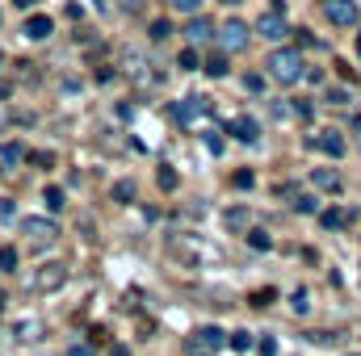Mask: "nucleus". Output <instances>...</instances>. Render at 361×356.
<instances>
[{
    "instance_id": "nucleus-1",
    "label": "nucleus",
    "mask_w": 361,
    "mask_h": 356,
    "mask_svg": "<svg viewBox=\"0 0 361 356\" xmlns=\"http://www.w3.org/2000/svg\"><path fill=\"white\" fill-rule=\"evenodd\" d=\"M265 68H269V76L277 80V84H298V80L307 76V68H302V55H298V51H290V46L273 51Z\"/></svg>"
},
{
    "instance_id": "nucleus-2",
    "label": "nucleus",
    "mask_w": 361,
    "mask_h": 356,
    "mask_svg": "<svg viewBox=\"0 0 361 356\" xmlns=\"http://www.w3.org/2000/svg\"><path fill=\"white\" fill-rule=\"evenodd\" d=\"M223 344H231L227 331H219V327H197V331L185 340V352L189 356H214Z\"/></svg>"
},
{
    "instance_id": "nucleus-3",
    "label": "nucleus",
    "mask_w": 361,
    "mask_h": 356,
    "mask_svg": "<svg viewBox=\"0 0 361 356\" xmlns=\"http://www.w3.org/2000/svg\"><path fill=\"white\" fill-rule=\"evenodd\" d=\"M324 17L332 21V25H357V17H361V8L353 4V0H324Z\"/></svg>"
},
{
    "instance_id": "nucleus-4",
    "label": "nucleus",
    "mask_w": 361,
    "mask_h": 356,
    "mask_svg": "<svg viewBox=\"0 0 361 356\" xmlns=\"http://www.w3.org/2000/svg\"><path fill=\"white\" fill-rule=\"evenodd\" d=\"M219 42H223L227 51H244V46H248V25H244L240 17L223 21V30H219Z\"/></svg>"
},
{
    "instance_id": "nucleus-5",
    "label": "nucleus",
    "mask_w": 361,
    "mask_h": 356,
    "mask_svg": "<svg viewBox=\"0 0 361 356\" xmlns=\"http://www.w3.org/2000/svg\"><path fill=\"white\" fill-rule=\"evenodd\" d=\"M311 147L336 160V155H345V134L341 130H319V134H311Z\"/></svg>"
},
{
    "instance_id": "nucleus-6",
    "label": "nucleus",
    "mask_w": 361,
    "mask_h": 356,
    "mask_svg": "<svg viewBox=\"0 0 361 356\" xmlns=\"http://www.w3.org/2000/svg\"><path fill=\"white\" fill-rule=\"evenodd\" d=\"M206 109H210V105H206V96H185L180 105H173V117L189 126V122H197V117H202Z\"/></svg>"
},
{
    "instance_id": "nucleus-7",
    "label": "nucleus",
    "mask_w": 361,
    "mask_h": 356,
    "mask_svg": "<svg viewBox=\"0 0 361 356\" xmlns=\"http://www.w3.org/2000/svg\"><path fill=\"white\" fill-rule=\"evenodd\" d=\"M227 134L240 139V143H257V139H261V126H257L252 117H231V122H227Z\"/></svg>"
},
{
    "instance_id": "nucleus-8",
    "label": "nucleus",
    "mask_w": 361,
    "mask_h": 356,
    "mask_svg": "<svg viewBox=\"0 0 361 356\" xmlns=\"http://www.w3.org/2000/svg\"><path fill=\"white\" fill-rule=\"evenodd\" d=\"M257 34H261V38H269V42L286 38V17H281V13H265V17L257 21Z\"/></svg>"
},
{
    "instance_id": "nucleus-9",
    "label": "nucleus",
    "mask_w": 361,
    "mask_h": 356,
    "mask_svg": "<svg viewBox=\"0 0 361 356\" xmlns=\"http://www.w3.org/2000/svg\"><path fill=\"white\" fill-rule=\"evenodd\" d=\"M63 281H68V268H63V265H42V272L34 276V285H38V289H59Z\"/></svg>"
},
{
    "instance_id": "nucleus-10",
    "label": "nucleus",
    "mask_w": 361,
    "mask_h": 356,
    "mask_svg": "<svg viewBox=\"0 0 361 356\" xmlns=\"http://www.w3.org/2000/svg\"><path fill=\"white\" fill-rule=\"evenodd\" d=\"M21 231H25V235H34V239H55V235H59V227H55L51 218H25V222H21Z\"/></svg>"
},
{
    "instance_id": "nucleus-11",
    "label": "nucleus",
    "mask_w": 361,
    "mask_h": 356,
    "mask_svg": "<svg viewBox=\"0 0 361 356\" xmlns=\"http://www.w3.org/2000/svg\"><path fill=\"white\" fill-rule=\"evenodd\" d=\"M51 34V17H42V13H34L30 21H25V38H34V42H42Z\"/></svg>"
},
{
    "instance_id": "nucleus-12",
    "label": "nucleus",
    "mask_w": 361,
    "mask_h": 356,
    "mask_svg": "<svg viewBox=\"0 0 361 356\" xmlns=\"http://www.w3.org/2000/svg\"><path fill=\"white\" fill-rule=\"evenodd\" d=\"M298 113H307V105H294V101H273V117H277V122H290V117H298Z\"/></svg>"
},
{
    "instance_id": "nucleus-13",
    "label": "nucleus",
    "mask_w": 361,
    "mask_h": 356,
    "mask_svg": "<svg viewBox=\"0 0 361 356\" xmlns=\"http://www.w3.org/2000/svg\"><path fill=\"white\" fill-rule=\"evenodd\" d=\"M349 218H353V210H324V214H319V222H324L328 231H341Z\"/></svg>"
},
{
    "instance_id": "nucleus-14",
    "label": "nucleus",
    "mask_w": 361,
    "mask_h": 356,
    "mask_svg": "<svg viewBox=\"0 0 361 356\" xmlns=\"http://www.w3.org/2000/svg\"><path fill=\"white\" fill-rule=\"evenodd\" d=\"M185 34H189V38H193V42H202V38H210V34H214V25H210V21H202V17H193V21H189V30H185Z\"/></svg>"
},
{
    "instance_id": "nucleus-15",
    "label": "nucleus",
    "mask_w": 361,
    "mask_h": 356,
    "mask_svg": "<svg viewBox=\"0 0 361 356\" xmlns=\"http://www.w3.org/2000/svg\"><path fill=\"white\" fill-rule=\"evenodd\" d=\"M315 189H341V177L332 168H315Z\"/></svg>"
},
{
    "instance_id": "nucleus-16",
    "label": "nucleus",
    "mask_w": 361,
    "mask_h": 356,
    "mask_svg": "<svg viewBox=\"0 0 361 356\" xmlns=\"http://www.w3.org/2000/svg\"><path fill=\"white\" fill-rule=\"evenodd\" d=\"M294 210H298V214H315V210H319V197H311V193H298V197H294Z\"/></svg>"
},
{
    "instance_id": "nucleus-17",
    "label": "nucleus",
    "mask_w": 361,
    "mask_h": 356,
    "mask_svg": "<svg viewBox=\"0 0 361 356\" xmlns=\"http://www.w3.org/2000/svg\"><path fill=\"white\" fill-rule=\"evenodd\" d=\"M21 155H25V147H21V143H4V147H0V160H4V164H17Z\"/></svg>"
},
{
    "instance_id": "nucleus-18",
    "label": "nucleus",
    "mask_w": 361,
    "mask_h": 356,
    "mask_svg": "<svg viewBox=\"0 0 361 356\" xmlns=\"http://www.w3.org/2000/svg\"><path fill=\"white\" fill-rule=\"evenodd\" d=\"M114 201H135V180H118L114 184Z\"/></svg>"
},
{
    "instance_id": "nucleus-19",
    "label": "nucleus",
    "mask_w": 361,
    "mask_h": 356,
    "mask_svg": "<svg viewBox=\"0 0 361 356\" xmlns=\"http://www.w3.org/2000/svg\"><path fill=\"white\" fill-rule=\"evenodd\" d=\"M42 201H47V210H51V214H59V210H63V189H47V193H42Z\"/></svg>"
},
{
    "instance_id": "nucleus-20",
    "label": "nucleus",
    "mask_w": 361,
    "mask_h": 356,
    "mask_svg": "<svg viewBox=\"0 0 361 356\" xmlns=\"http://www.w3.org/2000/svg\"><path fill=\"white\" fill-rule=\"evenodd\" d=\"M223 222H227L231 231H244V227H248V214H244V210H227V214H223Z\"/></svg>"
},
{
    "instance_id": "nucleus-21",
    "label": "nucleus",
    "mask_w": 361,
    "mask_h": 356,
    "mask_svg": "<svg viewBox=\"0 0 361 356\" xmlns=\"http://www.w3.org/2000/svg\"><path fill=\"white\" fill-rule=\"evenodd\" d=\"M169 34H173V21H164V17H156V21H152V38H156V42H164Z\"/></svg>"
},
{
    "instance_id": "nucleus-22",
    "label": "nucleus",
    "mask_w": 361,
    "mask_h": 356,
    "mask_svg": "<svg viewBox=\"0 0 361 356\" xmlns=\"http://www.w3.org/2000/svg\"><path fill=\"white\" fill-rule=\"evenodd\" d=\"M231 348H235V352H248V348H257V340H252L248 331H235V336H231Z\"/></svg>"
},
{
    "instance_id": "nucleus-23",
    "label": "nucleus",
    "mask_w": 361,
    "mask_h": 356,
    "mask_svg": "<svg viewBox=\"0 0 361 356\" xmlns=\"http://www.w3.org/2000/svg\"><path fill=\"white\" fill-rule=\"evenodd\" d=\"M248 243H252L257 252H269V248H273V239L265 235V231H248Z\"/></svg>"
},
{
    "instance_id": "nucleus-24",
    "label": "nucleus",
    "mask_w": 361,
    "mask_h": 356,
    "mask_svg": "<svg viewBox=\"0 0 361 356\" xmlns=\"http://www.w3.org/2000/svg\"><path fill=\"white\" fill-rule=\"evenodd\" d=\"M206 72H210V76H227V59H223V55H210V59H206Z\"/></svg>"
},
{
    "instance_id": "nucleus-25",
    "label": "nucleus",
    "mask_w": 361,
    "mask_h": 356,
    "mask_svg": "<svg viewBox=\"0 0 361 356\" xmlns=\"http://www.w3.org/2000/svg\"><path fill=\"white\" fill-rule=\"evenodd\" d=\"M0 268H4V272L17 268V252H13V248H0Z\"/></svg>"
},
{
    "instance_id": "nucleus-26",
    "label": "nucleus",
    "mask_w": 361,
    "mask_h": 356,
    "mask_svg": "<svg viewBox=\"0 0 361 356\" xmlns=\"http://www.w3.org/2000/svg\"><path fill=\"white\" fill-rule=\"evenodd\" d=\"M156 180H160V189H177V172H173V168H160Z\"/></svg>"
},
{
    "instance_id": "nucleus-27",
    "label": "nucleus",
    "mask_w": 361,
    "mask_h": 356,
    "mask_svg": "<svg viewBox=\"0 0 361 356\" xmlns=\"http://www.w3.org/2000/svg\"><path fill=\"white\" fill-rule=\"evenodd\" d=\"M180 72H189V68H197V51H180Z\"/></svg>"
},
{
    "instance_id": "nucleus-28",
    "label": "nucleus",
    "mask_w": 361,
    "mask_h": 356,
    "mask_svg": "<svg viewBox=\"0 0 361 356\" xmlns=\"http://www.w3.org/2000/svg\"><path fill=\"white\" fill-rule=\"evenodd\" d=\"M257 352H261V356H273V352H277V340H273V336L257 340Z\"/></svg>"
},
{
    "instance_id": "nucleus-29",
    "label": "nucleus",
    "mask_w": 361,
    "mask_h": 356,
    "mask_svg": "<svg viewBox=\"0 0 361 356\" xmlns=\"http://www.w3.org/2000/svg\"><path fill=\"white\" fill-rule=\"evenodd\" d=\"M173 8H177V13H197L202 0H173Z\"/></svg>"
},
{
    "instance_id": "nucleus-30",
    "label": "nucleus",
    "mask_w": 361,
    "mask_h": 356,
    "mask_svg": "<svg viewBox=\"0 0 361 356\" xmlns=\"http://www.w3.org/2000/svg\"><path fill=\"white\" fill-rule=\"evenodd\" d=\"M290 306H294V310H298V314H307V289H298V293H294V302H290Z\"/></svg>"
},
{
    "instance_id": "nucleus-31",
    "label": "nucleus",
    "mask_w": 361,
    "mask_h": 356,
    "mask_svg": "<svg viewBox=\"0 0 361 356\" xmlns=\"http://www.w3.org/2000/svg\"><path fill=\"white\" fill-rule=\"evenodd\" d=\"M244 89H248V92H261V89H265V80H261V76H244Z\"/></svg>"
},
{
    "instance_id": "nucleus-32",
    "label": "nucleus",
    "mask_w": 361,
    "mask_h": 356,
    "mask_svg": "<svg viewBox=\"0 0 361 356\" xmlns=\"http://www.w3.org/2000/svg\"><path fill=\"white\" fill-rule=\"evenodd\" d=\"M206 147H210V151L219 155V151H223V139H219V134H206Z\"/></svg>"
},
{
    "instance_id": "nucleus-33",
    "label": "nucleus",
    "mask_w": 361,
    "mask_h": 356,
    "mask_svg": "<svg viewBox=\"0 0 361 356\" xmlns=\"http://www.w3.org/2000/svg\"><path fill=\"white\" fill-rule=\"evenodd\" d=\"M269 302H273V293H269V289H261V293L252 298V306H269Z\"/></svg>"
},
{
    "instance_id": "nucleus-34",
    "label": "nucleus",
    "mask_w": 361,
    "mask_h": 356,
    "mask_svg": "<svg viewBox=\"0 0 361 356\" xmlns=\"http://www.w3.org/2000/svg\"><path fill=\"white\" fill-rule=\"evenodd\" d=\"M68 356H97V352H92L89 344H76V348H68Z\"/></svg>"
},
{
    "instance_id": "nucleus-35",
    "label": "nucleus",
    "mask_w": 361,
    "mask_h": 356,
    "mask_svg": "<svg viewBox=\"0 0 361 356\" xmlns=\"http://www.w3.org/2000/svg\"><path fill=\"white\" fill-rule=\"evenodd\" d=\"M235 184L240 189H252V172H235Z\"/></svg>"
},
{
    "instance_id": "nucleus-36",
    "label": "nucleus",
    "mask_w": 361,
    "mask_h": 356,
    "mask_svg": "<svg viewBox=\"0 0 361 356\" xmlns=\"http://www.w3.org/2000/svg\"><path fill=\"white\" fill-rule=\"evenodd\" d=\"M122 8H126V13H139V0H122Z\"/></svg>"
},
{
    "instance_id": "nucleus-37",
    "label": "nucleus",
    "mask_w": 361,
    "mask_h": 356,
    "mask_svg": "<svg viewBox=\"0 0 361 356\" xmlns=\"http://www.w3.org/2000/svg\"><path fill=\"white\" fill-rule=\"evenodd\" d=\"M13 4H17V8H30V4H34V0H13Z\"/></svg>"
},
{
    "instance_id": "nucleus-38",
    "label": "nucleus",
    "mask_w": 361,
    "mask_h": 356,
    "mask_svg": "<svg viewBox=\"0 0 361 356\" xmlns=\"http://www.w3.org/2000/svg\"><path fill=\"white\" fill-rule=\"evenodd\" d=\"M353 130H357V139H361V117H353Z\"/></svg>"
},
{
    "instance_id": "nucleus-39",
    "label": "nucleus",
    "mask_w": 361,
    "mask_h": 356,
    "mask_svg": "<svg viewBox=\"0 0 361 356\" xmlns=\"http://www.w3.org/2000/svg\"><path fill=\"white\" fill-rule=\"evenodd\" d=\"M223 4H240V0H223Z\"/></svg>"
},
{
    "instance_id": "nucleus-40",
    "label": "nucleus",
    "mask_w": 361,
    "mask_h": 356,
    "mask_svg": "<svg viewBox=\"0 0 361 356\" xmlns=\"http://www.w3.org/2000/svg\"><path fill=\"white\" fill-rule=\"evenodd\" d=\"M0 306H4V293H0Z\"/></svg>"
},
{
    "instance_id": "nucleus-41",
    "label": "nucleus",
    "mask_w": 361,
    "mask_h": 356,
    "mask_svg": "<svg viewBox=\"0 0 361 356\" xmlns=\"http://www.w3.org/2000/svg\"><path fill=\"white\" fill-rule=\"evenodd\" d=\"M118 356H126V352H122V348H118Z\"/></svg>"
},
{
    "instance_id": "nucleus-42",
    "label": "nucleus",
    "mask_w": 361,
    "mask_h": 356,
    "mask_svg": "<svg viewBox=\"0 0 361 356\" xmlns=\"http://www.w3.org/2000/svg\"><path fill=\"white\" fill-rule=\"evenodd\" d=\"M357 51H361V38H357Z\"/></svg>"
},
{
    "instance_id": "nucleus-43",
    "label": "nucleus",
    "mask_w": 361,
    "mask_h": 356,
    "mask_svg": "<svg viewBox=\"0 0 361 356\" xmlns=\"http://www.w3.org/2000/svg\"><path fill=\"white\" fill-rule=\"evenodd\" d=\"M0 63H4V55H0Z\"/></svg>"
}]
</instances>
